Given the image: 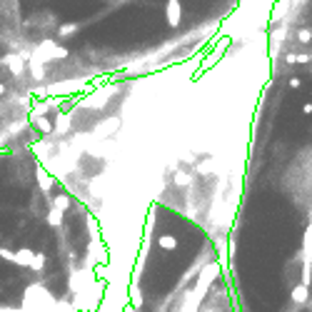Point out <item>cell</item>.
<instances>
[{"instance_id":"cell-2","label":"cell","mask_w":312,"mask_h":312,"mask_svg":"<svg viewBox=\"0 0 312 312\" xmlns=\"http://www.w3.org/2000/svg\"><path fill=\"white\" fill-rule=\"evenodd\" d=\"M0 65H5L8 70H10V75L13 77H20L23 75V70H25V55H18V53H13V55H5Z\"/></svg>"},{"instance_id":"cell-11","label":"cell","mask_w":312,"mask_h":312,"mask_svg":"<svg viewBox=\"0 0 312 312\" xmlns=\"http://www.w3.org/2000/svg\"><path fill=\"white\" fill-rule=\"evenodd\" d=\"M297 40L305 45V43H310L312 40V30H300V35H297Z\"/></svg>"},{"instance_id":"cell-13","label":"cell","mask_w":312,"mask_h":312,"mask_svg":"<svg viewBox=\"0 0 312 312\" xmlns=\"http://www.w3.org/2000/svg\"><path fill=\"white\" fill-rule=\"evenodd\" d=\"M5 90H8V88H5V83H0V98L5 95Z\"/></svg>"},{"instance_id":"cell-10","label":"cell","mask_w":312,"mask_h":312,"mask_svg":"<svg viewBox=\"0 0 312 312\" xmlns=\"http://www.w3.org/2000/svg\"><path fill=\"white\" fill-rule=\"evenodd\" d=\"M75 33H77V25H75V23H65V25H60V30H58L60 38H65V35H75Z\"/></svg>"},{"instance_id":"cell-9","label":"cell","mask_w":312,"mask_h":312,"mask_svg":"<svg viewBox=\"0 0 312 312\" xmlns=\"http://www.w3.org/2000/svg\"><path fill=\"white\" fill-rule=\"evenodd\" d=\"M160 248L163 250H175L178 248V240H175L173 235H163V238H160Z\"/></svg>"},{"instance_id":"cell-6","label":"cell","mask_w":312,"mask_h":312,"mask_svg":"<svg viewBox=\"0 0 312 312\" xmlns=\"http://www.w3.org/2000/svg\"><path fill=\"white\" fill-rule=\"evenodd\" d=\"M45 220H48V225L60 227V225H62V210H58V207H50V210H48V215H45Z\"/></svg>"},{"instance_id":"cell-8","label":"cell","mask_w":312,"mask_h":312,"mask_svg":"<svg viewBox=\"0 0 312 312\" xmlns=\"http://www.w3.org/2000/svg\"><path fill=\"white\" fill-rule=\"evenodd\" d=\"M50 207H58V210H62V212H65V210L70 207V197H65V195L53 197V200H50Z\"/></svg>"},{"instance_id":"cell-3","label":"cell","mask_w":312,"mask_h":312,"mask_svg":"<svg viewBox=\"0 0 312 312\" xmlns=\"http://www.w3.org/2000/svg\"><path fill=\"white\" fill-rule=\"evenodd\" d=\"M180 20H183V5H180V0H168V23L175 28V25H180Z\"/></svg>"},{"instance_id":"cell-4","label":"cell","mask_w":312,"mask_h":312,"mask_svg":"<svg viewBox=\"0 0 312 312\" xmlns=\"http://www.w3.org/2000/svg\"><path fill=\"white\" fill-rule=\"evenodd\" d=\"M35 257H38V255H35V252H33L30 248H23V250H18V252L13 255V265H20V267H30Z\"/></svg>"},{"instance_id":"cell-1","label":"cell","mask_w":312,"mask_h":312,"mask_svg":"<svg viewBox=\"0 0 312 312\" xmlns=\"http://www.w3.org/2000/svg\"><path fill=\"white\" fill-rule=\"evenodd\" d=\"M30 58H35V60H40V62L60 60V58H67V48L58 45L55 40H43V43L33 50V55H30Z\"/></svg>"},{"instance_id":"cell-5","label":"cell","mask_w":312,"mask_h":312,"mask_svg":"<svg viewBox=\"0 0 312 312\" xmlns=\"http://www.w3.org/2000/svg\"><path fill=\"white\" fill-rule=\"evenodd\" d=\"M292 300H295L297 305H305V302L310 300V285L300 282L297 287H292Z\"/></svg>"},{"instance_id":"cell-7","label":"cell","mask_w":312,"mask_h":312,"mask_svg":"<svg viewBox=\"0 0 312 312\" xmlns=\"http://www.w3.org/2000/svg\"><path fill=\"white\" fill-rule=\"evenodd\" d=\"M302 255L312 260V222L307 225V230H305V245H302Z\"/></svg>"},{"instance_id":"cell-12","label":"cell","mask_w":312,"mask_h":312,"mask_svg":"<svg viewBox=\"0 0 312 312\" xmlns=\"http://www.w3.org/2000/svg\"><path fill=\"white\" fill-rule=\"evenodd\" d=\"M0 312H25V310H13V307H5V305H0Z\"/></svg>"}]
</instances>
